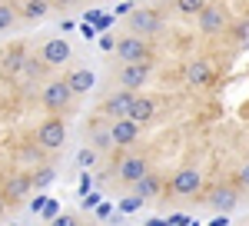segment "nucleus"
Wrapping results in <instances>:
<instances>
[{"label": "nucleus", "instance_id": "obj_1", "mask_svg": "<svg viewBox=\"0 0 249 226\" xmlns=\"http://www.w3.org/2000/svg\"><path fill=\"white\" fill-rule=\"evenodd\" d=\"M126 23H130V30L140 34V37H153L156 30H160V14L156 10H146V7H133Z\"/></svg>", "mask_w": 249, "mask_h": 226}, {"label": "nucleus", "instance_id": "obj_2", "mask_svg": "<svg viewBox=\"0 0 249 226\" xmlns=\"http://www.w3.org/2000/svg\"><path fill=\"white\" fill-rule=\"evenodd\" d=\"M73 96L77 94L70 90L67 80H53V83H47V90H43V107H47V110H67Z\"/></svg>", "mask_w": 249, "mask_h": 226}, {"label": "nucleus", "instance_id": "obj_3", "mask_svg": "<svg viewBox=\"0 0 249 226\" xmlns=\"http://www.w3.org/2000/svg\"><path fill=\"white\" fill-rule=\"evenodd\" d=\"M37 143L43 150H60V147L67 143V127H63V120H47V123H40Z\"/></svg>", "mask_w": 249, "mask_h": 226}, {"label": "nucleus", "instance_id": "obj_4", "mask_svg": "<svg viewBox=\"0 0 249 226\" xmlns=\"http://www.w3.org/2000/svg\"><path fill=\"white\" fill-rule=\"evenodd\" d=\"M116 56L123 60V63H136V60H150V47H146V40L133 34V37H123L116 43Z\"/></svg>", "mask_w": 249, "mask_h": 226}, {"label": "nucleus", "instance_id": "obj_5", "mask_svg": "<svg viewBox=\"0 0 249 226\" xmlns=\"http://www.w3.org/2000/svg\"><path fill=\"white\" fill-rule=\"evenodd\" d=\"M196 20H199V30H203V34H223V30H226V14H223V7L203 3V10L196 14Z\"/></svg>", "mask_w": 249, "mask_h": 226}, {"label": "nucleus", "instance_id": "obj_6", "mask_svg": "<svg viewBox=\"0 0 249 226\" xmlns=\"http://www.w3.org/2000/svg\"><path fill=\"white\" fill-rule=\"evenodd\" d=\"M146 80H150V63H146V60L126 63V67L120 70V83H123V87H130V90H140Z\"/></svg>", "mask_w": 249, "mask_h": 226}, {"label": "nucleus", "instance_id": "obj_7", "mask_svg": "<svg viewBox=\"0 0 249 226\" xmlns=\"http://www.w3.org/2000/svg\"><path fill=\"white\" fill-rule=\"evenodd\" d=\"M130 103H133V90H130V87H123V90H116V94H110L107 100H103V110H107V116L120 120V116H126V113H130Z\"/></svg>", "mask_w": 249, "mask_h": 226}, {"label": "nucleus", "instance_id": "obj_8", "mask_svg": "<svg viewBox=\"0 0 249 226\" xmlns=\"http://www.w3.org/2000/svg\"><path fill=\"white\" fill-rule=\"evenodd\" d=\"M110 133H113L116 147H130V143H136V136H140V123L130 120V116H120V120H113Z\"/></svg>", "mask_w": 249, "mask_h": 226}, {"label": "nucleus", "instance_id": "obj_9", "mask_svg": "<svg viewBox=\"0 0 249 226\" xmlns=\"http://www.w3.org/2000/svg\"><path fill=\"white\" fill-rule=\"evenodd\" d=\"M199 187H203V176H199L193 167L179 170V173L173 176V193H179V196H193Z\"/></svg>", "mask_w": 249, "mask_h": 226}, {"label": "nucleus", "instance_id": "obj_10", "mask_svg": "<svg viewBox=\"0 0 249 226\" xmlns=\"http://www.w3.org/2000/svg\"><path fill=\"white\" fill-rule=\"evenodd\" d=\"M40 56H43L50 67H60V63H67V60H70V43H67L63 37L47 40V43H43V50H40Z\"/></svg>", "mask_w": 249, "mask_h": 226}, {"label": "nucleus", "instance_id": "obj_11", "mask_svg": "<svg viewBox=\"0 0 249 226\" xmlns=\"http://www.w3.org/2000/svg\"><path fill=\"white\" fill-rule=\"evenodd\" d=\"M143 173H150V163H146L143 156H130V160H123V163H120V173H116V176H120V183L133 187Z\"/></svg>", "mask_w": 249, "mask_h": 226}, {"label": "nucleus", "instance_id": "obj_12", "mask_svg": "<svg viewBox=\"0 0 249 226\" xmlns=\"http://www.w3.org/2000/svg\"><path fill=\"white\" fill-rule=\"evenodd\" d=\"M67 83H70V90L80 96V94H90V90H93L96 76H93V70H90V67H77V70H70Z\"/></svg>", "mask_w": 249, "mask_h": 226}, {"label": "nucleus", "instance_id": "obj_13", "mask_svg": "<svg viewBox=\"0 0 249 226\" xmlns=\"http://www.w3.org/2000/svg\"><path fill=\"white\" fill-rule=\"evenodd\" d=\"M210 76H213L210 60H193V63H186V83L190 87H206Z\"/></svg>", "mask_w": 249, "mask_h": 226}, {"label": "nucleus", "instance_id": "obj_14", "mask_svg": "<svg viewBox=\"0 0 249 226\" xmlns=\"http://www.w3.org/2000/svg\"><path fill=\"white\" fill-rule=\"evenodd\" d=\"M210 203H213V209H219V213H230V209H236L239 196H236V189H232V187H219V189H213Z\"/></svg>", "mask_w": 249, "mask_h": 226}, {"label": "nucleus", "instance_id": "obj_15", "mask_svg": "<svg viewBox=\"0 0 249 226\" xmlns=\"http://www.w3.org/2000/svg\"><path fill=\"white\" fill-rule=\"evenodd\" d=\"M30 187H34V180L30 176H23V173H17V176H10L7 180V189H3V196L14 203V200H23L27 193H30Z\"/></svg>", "mask_w": 249, "mask_h": 226}, {"label": "nucleus", "instance_id": "obj_16", "mask_svg": "<svg viewBox=\"0 0 249 226\" xmlns=\"http://www.w3.org/2000/svg\"><path fill=\"white\" fill-rule=\"evenodd\" d=\"M153 113H156V107H153V100L150 96H133V103H130V120H136V123H146V120H153Z\"/></svg>", "mask_w": 249, "mask_h": 226}, {"label": "nucleus", "instance_id": "obj_17", "mask_svg": "<svg viewBox=\"0 0 249 226\" xmlns=\"http://www.w3.org/2000/svg\"><path fill=\"white\" fill-rule=\"evenodd\" d=\"M133 193L140 196V200H150V196H156V193H160V176H156V173H143V176L133 183Z\"/></svg>", "mask_w": 249, "mask_h": 226}, {"label": "nucleus", "instance_id": "obj_18", "mask_svg": "<svg viewBox=\"0 0 249 226\" xmlns=\"http://www.w3.org/2000/svg\"><path fill=\"white\" fill-rule=\"evenodd\" d=\"M50 14V0H27L23 3V17L27 20H43Z\"/></svg>", "mask_w": 249, "mask_h": 226}, {"label": "nucleus", "instance_id": "obj_19", "mask_svg": "<svg viewBox=\"0 0 249 226\" xmlns=\"http://www.w3.org/2000/svg\"><path fill=\"white\" fill-rule=\"evenodd\" d=\"M23 60L27 56L20 54V50H10V54L3 56V74H20L23 70Z\"/></svg>", "mask_w": 249, "mask_h": 226}, {"label": "nucleus", "instance_id": "obj_20", "mask_svg": "<svg viewBox=\"0 0 249 226\" xmlns=\"http://www.w3.org/2000/svg\"><path fill=\"white\" fill-rule=\"evenodd\" d=\"M30 180H34V187H37V189H43V187H50V183H53V180H57V170L43 167V170H37V173H34V176H30Z\"/></svg>", "mask_w": 249, "mask_h": 226}, {"label": "nucleus", "instance_id": "obj_21", "mask_svg": "<svg viewBox=\"0 0 249 226\" xmlns=\"http://www.w3.org/2000/svg\"><path fill=\"white\" fill-rule=\"evenodd\" d=\"M203 3H206V0H176V10L186 14V17H196V14L203 10Z\"/></svg>", "mask_w": 249, "mask_h": 226}, {"label": "nucleus", "instance_id": "obj_22", "mask_svg": "<svg viewBox=\"0 0 249 226\" xmlns=\"http://www.w3.org/2000/svg\"><path fill=\"white\" fill-rule=\"evenodd\" d=\"M90 143H93L96 150H110V147H116V143H113V133H110V130H96Z\"/></svg>", "mask_w": 249, "mask_h": 226}, {"label": "nucleus", "instance_id": "obj_23", "mask_svg": "<svg viewBox=\"0 0 249 226\" xmlns=\"http://www.w3.org/2000/svg\"><path fill=\"white\" fill-rule=\"evenodd\" d=\"M47 67H50V63H47L43 56H40V60H37V56H30V60H23V70H27L30 76H40L43 70H47Z\"/></svg>", "mask_w": 249, "mask_h": 226}, {"label": "nucleus", "instance_id": "obj_24", "mask_svg": "<svg viewBox=\"0 0 249 226\" xmlns=\"http://www.w3.org/2000/svg\"><path fill=\"white\" fill-rule=\"evenodd\" d=\"M14 20H17V14L7 7V3H0V30H7V27H14Z\"/></svg>", "mask_w": 249, "mask_h": 226}, {"label": "nucleus", "instance_id": "obj_25", "mask_svg": "<svg viewBox=\"0 0 249 226\" xmlns=\"http://www.w3.org/2000/svg\"><path fill=\"white\" fill-rule=\"evenodd\" d=\"M80 167H93L96 163V147H87V150H80Z\"/></svg>", "mask_w": 249, "mask_h": 226}, {"label": "nucleus", "instance_id": "obj_26", "mask_svg": "<svg viewBox=\"0 0 249 226\" xmlns=\"http://www.w3.org/2000/svg\"><path fill=\"white\" fill-rule=\"evenodd\" d=\"M57 200H50V203H43V209H40V213H43V220H53V216H57Z\"/></svg>", "mask_w": 249, "mask_h": 226}, {"label": "nucleus", "instance_id": "obj_27", "mask_svg": "<svg viewBox=\"0 0 249 226\" xmlns=\"http://www.w3.org/2000/svg\"><path fill=\"white\" fill-rule=\"evenodd\" d=\"M140 207H143V200L133 193V200H126V203H123V213H133V209H140Z\"/></svg>", "mask_w": 249, "mask_h": 226}, {"label": "nucleus", "instance_id": "obj_28", "mask_svg": "<svg viewBox=\"0 0 249 226\" xmlns=\"http://www.w3.org/2000/svg\"><path fill=\"white\" fill-rule=\"evenodd\" d=\"M96 216H100V220H107V216H110V203H103V207H96Z\"/></svg>", "mask_w": 249, "mask_h": 226}, {"label": "nucleus", "instance_id": "obj_29", "mask_svg": "<svg viewBox=\"0 0 249 226\" xmlns=\"http://www.w3.org/2000/svg\"><path fill=\"white\" fill-rule=\"evenodd\" d=\"M239 180H243V187H249V163L239 170Z\"/></svg>", "mask_w": 249, "mask_h": 226}, {"label": "nucleus", "instance_id": "obj_30", "mask_svg": "<svg viewBox=\"0 0 249 226\" xmlns=\"http://www.w3.org/2000/svg\"><path fill=\"white\" fill-rule=\"evenodd\" d=\"M30 209H34V213H40V209H43V196H37V200L30 203Z\"/></svg>", "mask_w": 249, "mask_h": 226}, {"label": "nucleus", "instance_id": "obj_31", "mask_svg": "<svg viewBox=\"0 0 249 226\" xmlns=\"http://www.w3.org/2000/svg\"><path fill=\"white\" fill-rule=\"evenodd\" d=\"M60 7H70V3H77V0H57Z\"/></svg>", "mask_w": 249, "mask_h": 226}, {"label": "nucleus", "instance_id": "obj_32", "mask_svg": "<svg viewBox=\"0 0 249 226\" xmlns=\"http://www.w3.org/2000/svg\"><path fill=\"white\" fill-rule=\"evenodd\" d=\"M3 207H7V196H0V213H3Z\"/></svg>", "mask_w": 249, "mask_h": 226}, {"label": "nucleus", "instance_id": "obj_33", "mask_svg": "<svg viewBox=\"0 0 249 226\" xmlns=\"http://www.w3.org/2000/svg\"><path fill=\"white\" fill-rule=\"evenodd\" d=\"M206 3H210V0H206Z\"/></svg>", "mask_w": 249, "mask_h": 226}]
</instances>
